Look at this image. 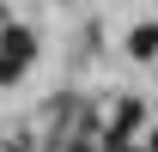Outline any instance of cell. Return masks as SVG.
Returning a JSON list of instances; mask_svg holds the SVG:
<instances>
[{"mask_svg": "<svg viewBox=\"0 0 158 152\" xmlns=\"http://www.w3.org/2000/svg\"><path fill=\"white\" fill-rule=\"evenodd\" d=\"M128 49L134 55H158V24H140L134 37H128Z\"/></svg>", "mask_w": 158, "mask_h": 152, "instance_id": "cell-1", "label": "cell"}]
</instances>
